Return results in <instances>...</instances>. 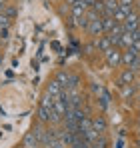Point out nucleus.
Returning a JSON list of instances; mask_svg holds the SVG:
<instances>
[{
	"label": "nucleus",
	"instance_id": "nucleus-1",
	"mask_svg": "<svg viewBox=\"0 0 140 148\" xmlns=\"http://www.w3.org/2000/svg\"><path fill=\"white\" fill-rule=\"evenodd\" d=\"M38 120L40 122H52L54 124V100L50 96H44L38 106Z\"/></svg>",
	"mask_w": 140,
	"mask_h": 148
},
{
	"label": "nucleus",
	"instance_id": "nucleus-2",
	"mask_svg": "<svg viewBox=\"0 0 140 148\" xmlns=\"http://www.w3.org/2000/svg\"><path fill=\"white\" fill-rule=\"evenodd\" d=\"M124 32H136L140 28V14H136V12H132L128 18H126V22H124Z\"/></svg>",
	"mask_w": 140,
	"mask_h": 148
},
{
	"label": "nucleus",
	"instance_id": "nucleus-3",
	"mask_svg": "<svg viewBox=\"0 0 140 148\" xmlns=\"http://www.w3.org/2000/svg\"><path fill=\"white\" fill-rule=\"evenodd\" d=\"M104 56H106L108 66H114V68H116L118 64L122 62V52H118L116 48H110L108 52H104Z\"/></svg>",
	"mask_w": 140,
	"mask_h": 148
},
{
	"label": "nucleus",
	"instance_id": "nucleus-4",
	"mask_svg": "<svg viewBox=\"0 0 140 148\" xmlns=\"http://www.w3.org/2000/svg\"><path fill=\"white\" fill-rule=\"evenodd\" d=\"M132 12H134V10H132V6H120V8L116 10V14H114V20H116L118 24H124V22H126V18H128Z\"/></svg>",
	"mask_w": 140,
	"mask_h": 148
},
{
	"label": "nucleus",
	"instance_id": "nucleus-5",
	"mask_svg": "<svg viewBox=\"0 0 140 148\" xmlns=\"http://www.w3.org/2000/svg\"><path fill=\"white\" fill-rule=\"evenodd\" d=\"M62 92H64V90H62V86H60L56 80H52V82L48 84L46 94H48V96H50L52 100H54V98H60V96H62Z\"/></svg>",
	"mask_w": 140,
	"mask_h": 148
},
{
	"label": "nucleus",
	"instance_id": "nucleus-6",
	"mask_svg": "<svg viewBox=\"0 0 140 148\" xmlns=\"http://www.w3.org/2000/svg\"><path fill=\"white\" fill-rule=\"evenodd\" d=\"M118 8H120L118 0H104V16H114Z\"/></svg>",
	"mask_w": 140,
	"mask_h": 148
},
{
	"label": "nucleus",
	"instance_id": "nucleus-7",
	"mask_svg": "<svg viewBox=\"0 0 140 148\" xmlns=\"http://www.w3.org/2000/svg\"><path fill=\"white\" fill-rule=\"evenodd\" d=\"M88 32H90L92 36H100V34L104 32V28H102V18L90 20V24H88Z\"/></svg>",
	"mask_w": 140,
	"mask_h": 148
},
{
	"label": "nucleus",
	"instance_id": "nucleus-8",
	"mask_svg": "<svg viewBox=\"0 0 140 148\" xmlns=\"http://www.w3.org/2000/svg\"><path fill=\"white\" fill-rule=\"evenodd\" d=\"M138 56H140V54H138V52H136L134 48H126L124 52H122V62L130 66V64H132V62H134Z\"/></svg>",
	"mask_w": 140,
	"mask_h": 148
},
{
	"label": "nucleus",
	"instance_id": "nucleus-9",
	"mask_svg": "<svg viewBox=\"0 0 140 148\" xmlns=\"http://www.w3.org/2000/svg\"><path fill=\"white\" fill-rule=\"evenodd\" d=\"M96 48L100 50V52H108V50L114 48V46H112V42H110L108 36H98V40H96Z\"/></svg>",
	"mask_w": 140,
	"mask_h": 148
},
{
	"label": "nucleus",
	"instance_id": "nucleus-10",
	"mask_svg": "<svg viewBox=\"0 0 140 148\" xmlns=\"http://www.w3.org/2000/svg\"><path fill=\"white\" fill-rule=\"evenodd\" d=\"M100 18H102V28H104L106 34H110L114 30V26L118 24L116 20H114V16H100Z\"/></svg>",
	"mask_w": 140,
	"mask_h": 148
},
{
	"label": "nucleus",
	"instance_id": "nucleus-11",
	"mask_svg": "<svg viewBox=\"0 0 140 148\" xmlns=\"http://www.w3.org/2000/svg\"><path fill=\"white\" fill-rule=\"evenodd\" d=\"M134 46V36H132V32H124L122 34V40H120V48H132Z\"/></svg>",
	"mask_w": 140,
	"mask_h": 148
},
{
	"label": "nucleus",
	"instance_id": "nucleus-12",
	"mask_svg": "<svg viewBox=\"0 0 140 148\" xmlns=\"http://www.w3.org/2000/svg\"><path fill=\"white\" fill-rule=\"evenodd\" d=\"M92 128L98 132V134H104V130H106V122H104V118H102V116L92 118Z\"/></svg>",
	"mask_w": 140,
	"mask_h": 148
},
{
	"label": "nucleus",
	"instance_id": "nucleus-13",
	"mask_svg": "<svg viewBox=\"0 0 140 148\" xmlns=\"http://www.w3.org/2000/svg\"><path fill=\"white\" fill-rule=\"evenodd\" d=\"M68 76H70V72H64V70H62V72L56 74V78H54V80L62 86V90H66V88H68Z\"/></svg>",
	"mask_w": 140,
	"mask_h": 148
},
{
	"label": "nucleus",
	"instance_id": "nucleus-14",
	"mask_svg": "<svg viewBox=\"0 0 140 148\" xmlns=\"http://www.w3.org/2000/svg\"><path fill=\"white\" fill-rule=\"evenodd\" d=\"M120 82H122L124 86L132 84V82H134V70H130V68H128V70H124L122 76H120Z\"/></svg>",
	"mask_w": 140,
	"mask_h": 148
},
{
	"label": "nucleus",
	"instance_id": "nucleus-15",
	"mask_svg": "<svg viewBox=\"0 0 140 148\" xmlns=\"http://www.w3.org/2000/svg\"><path fill=\"white\" fill-rule=\"evenodd\" d=\"M24 146H26V148H36V146H38V140H36L34 132H28V134H26V138H24Z\"/></svg>",
	"mask_w": 140,
	"mask_h": 148
},
{
	"label": "nucleus",
	"instance_id": "nucleus-16",
	"mask_svg": "<svg viewBox=\"0 0 140 148\" xmlns=\"http://www.w3.org/2000/svg\"><path fill=\"white\" fill-rule=\"evenodd\" d=\"M8 26H10V18L4 12H0V30H8Z\"/></svg>",
	"mask_w": 140,
	"mask_h": 148
},
{
	"label": "nucleus",
	"instance_id": "nucleus-17",
	"mask_svg": "<svg viewBox=\"0 0 140 148\" xmlns=\"http://www.w3.org/2000/svg\"><path fill=\"white\" fill-rule=\"evenodd\" d=\"M132 92H134V88H132V86H124V88H122V94H124L126 98H128V96H132Z\"/></svg>",
	"mask_w": 140,
	"mask_h": 148
},
{
	"label": "nucleus",
	"instance_id": "nucleus-18",
	"mask_svg": "<svg viewBox=\"0 0 140 148\" xmlns=\"http://www.w3.org/2000/svg\"><path fill=\"white\" fill-rule=\"evenodd\" d=\"M50 148H66V144H64V142H60V140H56V142H52V144H50Z\"/></svg>",
	"mask_w": 140,
	"mask_h": 148
},
{
	"label": "nucleus",
	"instance_id": "nucleus-19",
	"mask_svg": "<svg viewBox=\"0 0 140 148\" xmlns=\"http://www.w3.org/2000/svg\"><path fill=\"white\" fill-rule=\"evenodd\" d=\"M134 0H120V6H132Z\"/></svg>",
	"mask_w": 140,
	"mask_h": 148
},
{
	"label": "nucleus",
	"instance_id": "nucleus-20",
	"mask_svg": "<svg viewBox=\"0 0 140 148\" xmlns=\"http://www.w3.org/2000/svg\"><path fill=\"white\" fill-rule=\"evenodd\" d=\"M8 8V4H6V0H0V12H4Z\"/></svg>",
	"mask_w": 140,
	"mask_h": 148
},
{
	"label": "nucleus",
	"instance_id": "nucleus-21",
	"mask_svg": "<svg viewBox=\"0 0 140 148\" xmlns=\"http://www.w3.org/2000/svg\"><path fill=\"white\" fill-rule=\"evenodd\" d=\"M76 2H78V0H66V4H70V6H74Z\"/></svg>",
	"mask_w": 140,
	"mask_h": 148
},
{
	"label": "nucleus",
	"instance_id": "nucleus-22",
	"mask_svg": "<svg viewBox=\"0 0 140 148\" xmlns=\"http://www.w3.org/2000/svg\"><path fill=\"white\" fill-rule=\"evenodd\" d=\"M138 120H140V110H138Z\"/></svg>",
	"mask_w": 140,
	"mask_h": 148
},
{
	"label": "nucleus",
	"instance_id": "nucleus-23",
	"mask_svg": "<svg viewBox=\"0 0 140 148\" xmlns=\"http://www.w3.org/2000/svg\"><path fill=\"white\" fill-rule=\"evenodd\" d=\"M138 148H140V138H138Z\"/></svg>",
	"mask_w": 140,
	"mask_h": 148
},
{
	"label": "nucleus",
	"instance_id": "nucleus-24",
	"mask_svg": "<svg viewBox=\"0 0 140 148\" xmlns=\"http://www.w3.org/2000/svg\"><path fill=\"white\" fill-rule=\"evenodd\" d=\"M138 8H140V0H138Z\"/></svg>",
	"mask_w": 140,
	"mask_h": 148
},
{
	"label": "nucleus",
	"instance_id": "nucleus-25",
	"mask_svg": "<svg viewBox=\"0 0 140 148\" xmlns=\"http://www.w3.org/2000/svg\"><path fill=\"white\" fill-rule=\"evenodd\" d=\"M138 138H140V134H138Z\"/></svg>",
	"mask_w": 140,
	"mask_h": 148
}]
</instances>
